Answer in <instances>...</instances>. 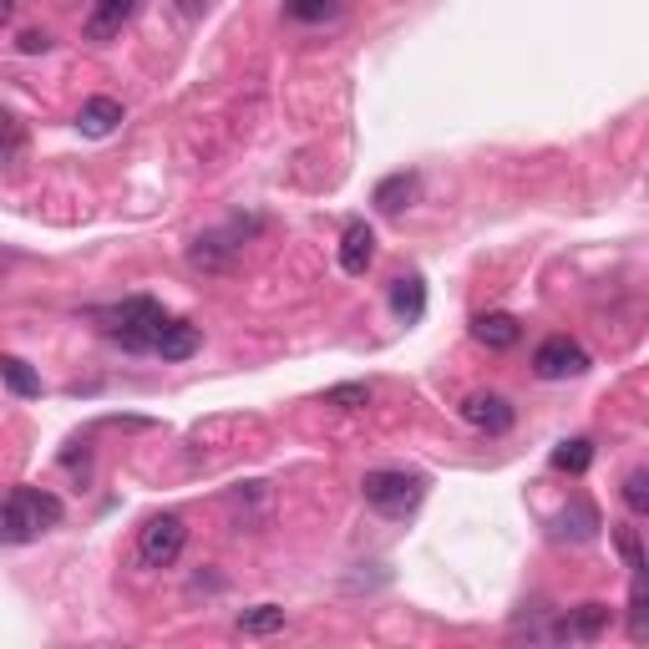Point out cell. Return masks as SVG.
<instances>
[{"instance_id":"6da1fadb","label":"cell","mask_w":649,"mask_h":649,"mask_svg":"<svg viewBox=\"0 0 649 649\" xmlns=\"http://www.w3.org/2000/svg\"><path fill=\"white\" fill-rule=\"evenodd\" d=\"M96 320H102V336H107L112 346L143 356V350L157 346V336H163V324H168L173 315L157 300H147V295H133V300L112 305V310H96Z\"/></svg>"},{"instance_id":"7a4b0ae2","label":"cell","mask_w":649,"mask_h":649,"mask_svg":"<svg viewBox=\"0 0 649 649\" xmlns=\"http://www.w3.org/2000/svg\"><path fill=\"white\" fill-rule=\"evenodd\" d=\"M56 523H61V503L51 493H41V487H16L11 503L0 507V538L11 543H31L47 528H56Z\"/></svg>"},{"instance_id":"3957f363","label":"cell","mask_w":649,"mask_h":649,"mask_svg":"<svg viewBox=\"0 0 649 649\" xmlns=\"http://www.w3.org/2000/svg\"><path fill=\"white\" fill-rule=\"evenodd\" d=\"M361 497L375 507L381 517H411L426 497V477L421 472H401V467H381L361 477Z\"/></svg>"},{"instance_id":"277c9868","label":"cell","mask_w":649,"mask_h":649,"mask_svg":"<svg viewBox=\"0 0 649 649\" xmlns=\"http://www.w3.org/2000/svg\"><path fill=\"white\" fill-rule=\"evenodd\" d=\"M259 229V224H244V218H234V224H224V229H208L198 234V239L188 244V265L193 269H204V275H229L234 265H239V254H244V239Z\"/></svg>"},{"instance_id":"5b68a950","label":"cell","mask_w":649,"mask_h":649,"mask_svg":"<svg viewBox=\"0 0 649 649\" xmlns=\"http://www.w3.org/2000/svg\"><path fill=\"white\" fill-rule=\"evenodd\" d=\"M188 548V523L178 513H157L137 533V564L143 568H173Z\"/></svg>"},{"instance_id":"8992f818","label":"cell","mask_w":649,"mask_h":649,"mask_svg":"<svg viewBox=\"0 0 649 649\" xmlns=\"http://www.w3.org/2000/svg\"><path fill=\"white\" fill-rule=\"evenodd\" d=\"M589 371V350L568 336H548L533 350V375L538 381H574V375Z\"/></svg>"},{"instance_id":"52a82bcc","label":"cell","mask_w":649,"mask_h":649,"mask_svg":"<svg viewBox=\"0 0 649 649\" xmlns=\"http://www.w3.org/2000/svg\"><path fill=\"white\" fill-rule=\"evenodd\" d=\"M462 416L477 426V432H493V436H503L507 426H513V401L507 396H497V391H477V396H467L462 401Z\"/></svg>"},{"instance_id":"ba28073f","label":"cell","mask_w":649,"mask_h":649,"mask_svg":"<svg viewBox=\"0 0 649 649\" xmlns=\"http://www.w3.org/2000/svg\"><path fill=\"white\" fill-rule=\"evenodd\" d=\"M371 265H375V229L365 218H356V224H346V234H340V269H346L350 279H361Z\"/></svg>"},{"instance_id":"9c48e42d","label":"cell","mask_w":649,"mask_h":649,"mask_svg":"<svg viewBox=\"0 0 649 649\" xmlns=\"http://www.w3.org/2000/svg\"><path fill=\"white\" fill-rule=\"evenodd\" d=\"M122 127V102L117 96H86L76 112V133L82 137H112Z\"/></svg>"},{"instance_id":"30bf717a","label":"cell","mask_w":649,"mask_h":649,"mask_svg":"<svg viewBox=\"0 0 649 649\" xmlns=\"http://www.w3.org/2000/svg\"><path fill=\"white\" fill-rule=\"evenodd\" d=\"M133 11H137V0H96L92 6V16H86V41H112L122 31V25L133 21Z\"/></svg>"},{"instance_id":"8fae6325","label":"cell","mask_w":649,"mask_h":649,"mask_svg":"<svg viewBox=\"0 0 649 649\" xmlns=\"http://www.w3.org/2000/svg\"><path fill=\"white\" fill-rule=\"evenodd\" d=\"M472 340H477V346H487V350H513L517 340H523V324L513 320V315H477V320H472Z\"/></svg>"},{"instance_id":"7c38bea8","label":"cell","mask_w":649,"mask_h":649,"mask_svg":"<svg viewBox=\"0 0 649 649\" xmlns=\"http://www.w3.org/2000/svg\"><path fill=\"white\" fill-rule=\"evenodd\" d=\"M198 346H204L198 324H188V320H168V324H163V336H157V346H153V356H163V361H188V356H193Z\"/></svg>"},{"instance_id":"4fadbf2b","label":"cell","mask_w":649,"mask_h":649,"mask_svg":"<svg viewBox=\"0 0 649 649\" xmlns=\"http://www.w3.org/2000/svg\"><path fill=\"white\" fill-rule=\"evenodd\" d=\"M416 173H391V178H381L375 183V193H371V204L381 208V214H401V208L416 198Z\"/></svg>"},{"instance_id":"5bb4252c","label":"cell","mask_w":649,"mask_h":649,"mask_svg":"<svg viewBox=\"0 0 649 649\" xmlns=\"http://www.w3.org/2000/svg\"><path fill=\"white\" fill-rule=\"evenodd\" d=\"M604 629H609V604H578V609L564 619V635L568 639H584V645H589V639H599Z\"/></svg>"},{"instance_id":"9a60e30c","label":"cell","mask_w":649,"mask_h":649,"mask_svg":"<svg viewBox=\"0 0 649 649\" xmlns=\"http://www.w3.org/2000/svg\"><path fill=\"white\" fill-rule=\"evenodd\" d=\"M391 310L406 315V320H416V315L426 310V285H421V275L391 279Z\"/></svg>"},{"instance_id":"2e32d148","label":"cell","mask_w":649,"mask_h":649,"mask_svg":"<svg viewBox=\"0 0 649 649\" xmlns=\"http://www.w3.org/2000/svg\"><path fill=\"white\" fill-rule=\"evenodd\" d=\"M279 629H285V609L279 604H254V609L239 614V635H249V639L279 635Z\"/></svg>"},{"instance_id":"e0dca14e","label":"cell","mask_w":649,"mask_h":649,"mask_svg":"<svg viewBox=\"0 0 649 649\" xmlns=\"http://www.w3.org/2000/svg\"><path fill=\"white\" fill-rule=\"evenodd\" d=\"M0 381L11 385L16 396H41V375L31 371L21 356H6V361H0Z\"/></svg>"},{"instance_id":"ac0fdd59","label":"cell","mask_w":649,"mask_h":649,"mask_svg":"<svg viewBox=\"0 0 649 649\" xmlns=\"http://www.w3.org/2000/svg\"><path fill=\"white\" fill-rule=\"evenodd\" d=\"M589 462H594V442H589V436H574V442H564L554 452V467L558 472H574V477H578V472H589Z\"/></svg>"},{"instance_id":"d6986e66","label":"cell","mask_w":649,"mask_h":649,"mask_svg":"<svg viewBox=\"0 0 649 649\" xmlns=\"http://www.w3.org/2000/svg\"><path fill=\"white\" fill-rule=\"evenodd\" d=\"M629 639H639V645L649 639V594H645V574H635V594H629Z\"/></svg>"},{"instance_id":"ffe728a7","label":"cell","mask_w":649,"mask_h":649,"mask_svg":"<svg viewBox=\"0 0 649 649\" xmlns=\"http://www.w3.org/2000/svg\"><path fill=\"white\" fill-rule=\"evenodd\" d=\"M324 406H340V411H361V406H371V385H365V381L330 385V391H324Z\"/></svg>"},{"instance_id":"44dd1931","label":"cell","mask_w":649,"mask_h":649,"mask_svg":"<svg viewBox=\"0 0 649 649\" xmlns=\"http://www.w3.org/2000/svg\"><path fill=\"white\" fill-rule=\"evenodd\" d=\"M285 16L289 21H330V16H340V0H285Z\"/></svg>"},{"instance_id":"7402d4cb","label":"cell","mask_w":649,"mask_h":649,"mask_svg":"<svg viewBox=\"0 0 649 649\" xmlns=\"http://www.w3.org/2000/svg\"><path fill=\"white\" fill-rule=\"evenodd\" d=\"M21 147H25V127H21V117L0 107V168H6V163H16V153H21Z\"/></svg>"},{"instance_id":"603a6c76","label":"cell","mask_w":649,"mask_h":649,"mask_svg":"<svg viewBox=\"0 0 649 649\" xmlns=\"http://www.w3.org/2000/svg\"><path fill=\"white\" fill-rule=\"evenodd\" d=\"M614 543H619V554H625V568H629V574H645V548H639V528L619 523V528H614Z\"/></svg>"},{"instance_id":"cb8c5ba5","label":"cell","mask_w":649,"mask_h":649,"mask_svg":"<svg viewBox=\"0 0 649 649\" xmlns=\"http://www.w3.org/2000/svg\"><path fill=\"white\" fill-rule=\"evenodd\" d=\"M625 507L635 517L649 513V477H645V472H629V477H625Z\"/></svg>"},{"instance_id":"d4e9b609","label":"cell","mask_w":649,"mask_h":649,"mask_svg":"<svg viewBox=\"0 0 649 649\" xmlns=\"http://www.w3.org/2000/svg\"><path fill=\"white\" fill-rule=\"evenodd\" d=\"M47 47H51L47 31H21V51H25V56H41Z\"/></svg>"},{"instance_id":"484cf974","label":"cell","mask_w":649,"mask_h":649,"mask_svg":"<svg viewBox=\"0 0 649 649\" xmlns=\"http://www.w3.org/2000/svg\"><path fill=\"white\" fill-rule=\"evenodd\" d=\"M11 16H16V0H0V25L11 21Z\"/></svg>"},{"instance_id":"4316f807","label":"cell","mask_w":649,"mask_h":649,"mask_svg":"<svg viewBox=\"0 0 649 649\" xmlns=\"http://www.w3.org/2000/svg\"><path fill=\"white\" fill-rule=\"evenodd\" d=\"M183 6H188V11H198V0H183Z\"/></svg>"}]
</instances>
